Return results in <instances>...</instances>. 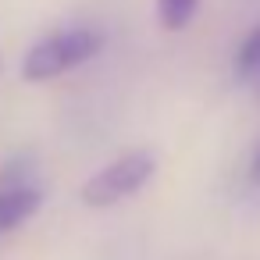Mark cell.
Returning <instances> with one entry per match:
<instances>
[{
	"instance_id": "1",
	"label": "cell",
	"mask_w": 260,
	"mask_h": 260,
	"mask_svg": "<svg viewBox=\"0 0 260 260\" xmlns=\"http://www.w3.org/2000/svg\"><path fill=\"white\" fill-rule=\"evenodd\" d=\"M104 47V36L89 25H72V29H61L47 40H40L25 61H22V79L25 82H50L86 61H93Z\"/></svg>"
},
{
	"instance_id": "5",
	"label": "cell",
	"mask_w": 260,
	"mask_h": 260,
	"mask_svg": "<svg viewBox=\"0 0 260 260\" xmlns=\"http://www.w3.org/2000/svg\"><path fill=\"white\" fill-rule=\"evenodd\" d=\"M200 11V0H157V18L168 32H182Z\"/></svg>"
},
{
	"instance_id": "3",
	"label": "cell",
	"mask_w": 260,
	"mask_h": 260,
	"mask_svg": "<svg viewBox=\"0 0 260 260\" xmlns=\"http://www.w3.org/2000/svg\"><path fill=\"white\" fill-rule=\"evenodd\" d=\"M43 196L40 189L32 185H22V189H4L0 192V239H4L8 232H15L18 224H25L36 210H40Z\"/></svg>"
},
{
	"instance_id": "6",
	"label": "cell",
	"mask_w": 260,
	"mask_h": 260,
	"mask_svg": "<svg viewBox=\"0 0 260 260\" xmlns=\"http://www.w3.org/2000/svg\"><path fill=\"white\" fill-rule=\"evenodd\" d=\"M249 178L260 185V146H256V153H253V164H249Z\"/></svg>"
},
{
	"instance_id": "2",
	"label": "cell",
	"mask_w": 260,
	"mask_h": 260,
	"mask_svg": "<svg viewBox=\"0 0 260 260\" xmlns=\"http://www.w3.org/2000/svg\"><path fill=\"white\" fill-rule=\"evenodd\" d=\"M157 171V160L153 153L146 150H132V153H121L118 160H111L107 168H100L82 189H79V200L93 210H104V207H114L128 196H136Z\"/></svg>"
},
{
	"instance_id": "4",
	"label": "cell",
	"mask_w": 260,
	"mask_h": 260,
	"mask_svg": "<svg viewBox=\"0 0 260 260\" xmlns=\"http://www.w3.org/2000/svg\"><path fill=\"white\" fill-rule=\"evenodd\" d=\"M235 75L242 82H256L260 79V22L249 29V36L235 50Z\"/></svg>"
},
{
	"instance_id": "7",
	"label": "cell",
	"mask_w": 260,
	"mask_h": 260,
	"mask_svg": "<svg viewBox=\"0 0 260 260\" xmlns=\"http://www.w3.org/2000/svg\"><path fill=\"white\" fill-rule=\"evenodd\" d=\"M256 96H260V79H256Z\"/></svg>"
}]
</instances>
